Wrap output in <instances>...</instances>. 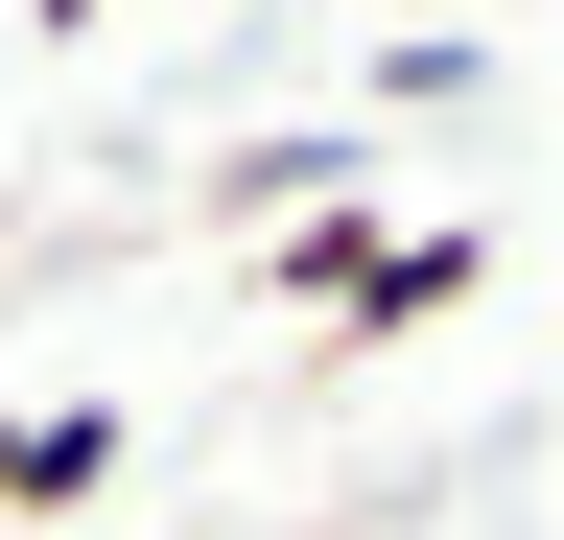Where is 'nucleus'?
I'll use <instances>...</instances> for the list:
<instances>
[{
	"mask_svg": "<svg viewBox=\"0 0 564 540\" xmlns=\"http://www.w3.org/2000/svg\"><path fill=\"white\" fill-rule=\"evenodd\" d=\"M494 95V24H400L377 47V118H470ZM377 118H352V142H377Z\"/></svg>",
	"mask_w": 564,
	"mask_h": 540,
	"instance_id": "nucleus-4",
	"label": "nucleus"
},
{
	"mask_svg": "<svg viewBox=\"0 0 564 540\" xmlns=\"http://www.w3.org/2000/svg\"><path fill=\"white\" fill-rule=\"evenodd\" d=\"M118 470H141L118 399H0V517H95Z\"/></svg>",
	"mask_w": 564,
	"mask_h": 540,
	"instance_id": "nucleus-3",
	"label": "nucleus"
},
{
	"mask_svg": "<svg viewBox=\"0 0 564 540\" xmlns=\"http://www.w3.org/2000/svg\"><path fill=\"white\" fill-rule=\"evenodd\" d=\"M470 283H494V235H470V212H377V188L259 235V306H306L329 353H400V329H447Z\"/></svg>",
	"mask_w": 564,
	"mask_h": 540,
	"instance_id": "nucleus-1",
	"label": "nucleus"
},
{
	"mask_svg": "<svg viewBox=\"0 0 564 540\" xmlns=\"http://www.w3.org/2000/svg\"><path fill=\"white\" fill-rule=\"evenodd\" d=\"M95 24H118V0H24V47H95Z\"/></svg>",
	"mask_w": 564,
	"mask_h": 540,
	"instance_id": "nucleus-5",
	"label": "nucleus"
},
{
	"mask_svg": "<svg viewBox=\"0 0 564 540\" xmlns=\"http://www.w3.org/2000/svg\"><path fill=\"white\" fill-rule=\"evenodd\" d=\"M423 24H518V0H423Z\"/></svg>",
	"mask_w": 564,
	"mask_h": 540,
	"instance_id": "nucleus-6",
	"label": "nucleus"
},
{
	"mask_svg": "<svg viewBox=\"0 0 564 540\" xmlns=\"http://www.w3.org/2000/svg\"><path fill=\"white\" fill-rule=\"evenodd\" d=\"M352 188H377V142H352V118H259V142L188 165V212H212V235H282V212H352Z\"/></svg>",
	"mask_w": 564,
	"mask_h": 540,
	"instance_id": "nucleus-2",
	"label": "nucleus"
}]
</instances>
